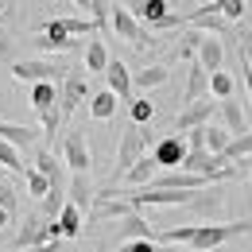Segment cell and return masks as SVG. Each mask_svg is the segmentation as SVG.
Returning a JSON list of instances; mask_svg holds the SVG:
<instances>
[{
    "label": "cell",
    "mask_w": 252,
    "mask_h": 252,
    "mask_svg": "<svg viewBox=\"0 0 252 252\" xmlns=\"http://www.w3.org/2000/svg\"><path fill=\"white\" fill-rule=\"evenodd\" d=\"M97 252H105V245H101V249H97Z\"/></svg>",
    "instance_id": "41"
},
{
    "label": "cell",
    "mask_w": 252,
    "mask_h": 252,
    "mask_svg": "<svg viewBox=\"0 0 252 252\" xmlns=\"http://www.w3.org/2000/svg\"><path fill=\"white\" fill-rule=\"evenodd\" d=\"M148 144H152V132L148 128H136V125H128L125 132H121V144H117V171H113V183L117 179H125V171L136 163L140 156H148ZM109 183V187H113Z\"/></svg>",
    "instance_id": "4"
},
{
    "label": "cell",
    "mask_w": 252,
    "mask_h": 252,
    "mask_svg": "<svg viewBox=\"0 0 252 252\" xmlns=\"http://www.w3.org/2000/svg\"><path fill=\"white\" fill-rule=\"evenodd\" d=\"M94 198H97V190H94V183H90V175H74V179H70V187H66V202L78 206L82 218L94 210Z\"/></svg>",
    "instance_id": "15"
},
{
    "label": "cell",
    "mask_w": 252,
    "mask_h": 252,
    "mask_svg": "<svg viewBox=\"0 0 252 252\" xmlns=\"http://www.w3.org/2000/svg\"><path fill=\"white\" fill-rule=\"evenodd\" d=\"M156 179V159L152 156H140L132 167L125 171V183H128V190H144L148 183Z\"/></svg>",
    "instance_id": "20"
},
{
    "label": "cell",
    "mask_w": 252,
    "mask_h": 252,
    "mask_svg": "<svg viewBox=\"0 0 252 252\" xmlns=\"http://www.w3.org/2000/svg\"><path fill=\"white\" fill-rule=\"evenodd\" d=\"M194 63L202 66L206 74H218L221 63H225V43H221L218 35H202V43H198V55H194Z\"/></svg>",
    "instance_id": "14"
},
{
    "label": "cell",
    "mask_w": 252,
    "mask_h": 252,
    "mask_svg": "<svg viewBox=\"0 0 252 252\" xmlns=\"http://www.w3.org/2000/svg\"><path fill=\"white\" fill-rule=\"evenodd\" d=\"M90 97V82H86V74H78V70H70L63 82H59V117H63V125L78 113V105Z\"/></svg>",
    "instance_id": "6"
},
{
    "label": "cell",
    "mask_w": 252,
    "mask_h": 252,
    "mask_svg": "<svg viewBox=\"0 0 252 252\" xmlns=\"http://www.w3.org/2000/svg\"><path fill=\"white\" fill-rule=\"evenodd\" d=\"M128 117H132V125H136V128H144L152 117H156V105H152L148 97H132V101H128Z\"/></svg>",
    "instance_id": "28"
},
{
    "label": "cell",
    "mask_w": 252,
    "mask_h": 252,
    "mask_svg": "<svg viewBox=\"0 0 252 252\" xmlns=\"http://www.w3.org/2000/svg\"><path fill=\"white\" fill-rule=\"evenodd\" d=\"M249 156H252V132H245V136H233V140H229V148H225L218 159L233 167V163H245Z\"/></svg>",
    "instance_id": "24"
},
{
    "label": "cell",
    "mask_w": 252,
    "mask_h": 252,
    "mask_svg": "<svg viewBox=\"0 0 252 252\" xmlns=\"http://www.w3.org/2000/svg\"><path fill=\"white\" fill-rule=\"evenodd\" d=\"M179 39H183V43H179V51H175V55L194 63V55H198V43H202V32H194V28H190V32H183Z\"/></svg>",
    "instance_id": "33"
},
{
    "label": "cell",
    "mask_w": 252,
    "mask_h": 252,
    "mask_svg": "<svg viewBox=\"0 0 252 252\" xmlns=\"http://www.w3.org/2000/svg\"><path fill=\"white\" fill-rule=\"evenodd\" d=\"M24 179H28V194H32V198H39V202H47V179H43L35 167H28V171H24Z\"/></svg>",
    "instance_id": "34"
},
{
    "label": "cell",
    "mask_w": 252,
    "mask_h": 252,
    "mask_svg": "<svg viewBox=\"0 0 252 252\" xmlns=\"http://www.w3.org/2000/svg\"><path fill=\"white\" fill-rule=\"evenodd\" d=\"M202 97H210V74L202 70L198 63H190L187 70V94H183V105H194V101H202Z\"/></svg>",
    "instance_id": "18"
},
{
    "label": "cell",
    "mask_w": 252,
    "mask_h": 252,
    "mask_svg": "<svg viewBox=\"0 0 252 252\" xmlns=\"http://www.w3.org/2000/svg\"><path fill=\"white\" fill-rule=\"evenodd\" d=\"M59 233H63V241H78V237H82V214H78V206H70V202H66L63 210H59Z\"/></svg>",
    "instance_id": "22"
},
{
    "label": "cell",
    "mask_w": 252,
    "mask_h": 252,
    "mask_svg": "<svg viewBox=\"0 0 252 252\" xmlns=\"http://www.w3.org/2000/svg\"><path fill=\"white\" fill-rule=\"evenodd\" d=\"M59 159L74 175H90V163H94V152H90V140L82 128H63V140H59Z\"/></svg>",
    "instance_id": "3"
},
{
    "label": "cell",
    "mask_w": 252,
    "mask_h": 252,
    "mask_svg": "<svg viewBox=\"0 0 252 252\" xmlns=\"http://www.w3.org/2000/svg\"><path fill=\"white\" fill-rule=\"evenodd\" d=\"M32 109H35V117L55 113L59 109V86L55 82H35L32 86Z\"/></svg>",
    "instance_id": "17"
},
{
    "label": "cell",
    "mask_w": 252,
    "mask_h": 252,
    "mask_svg": "<svg viewBox=\"0 0 252 252\" xmlns=\"http://www.w3.org/2000/svg\"><path fill=\"white\" fill-rule=\"evenodd\" d=\"M117 252H159V249H156V241H121Z\"/></svg>",
    "instance_id": "36"
},
{
    "label": "cell",
    "mask_w": 252,
    "mask_h": 252,
    "mask_svg": "<svg viewBox=\"0 0 252 252\" xmlns=\"http://www.w3.org/2000/svg\"><path fill=\"white\" fill-rule=\"evenodd\" d=\"M221 202H225V194H221L218 187H206V190H194L190 210H194V214H202V218H218Z\"/></svg>",
    "instance_id": "19"
},
{
    "label": "cell",
    "mask_w": 252,
    "mask_h": 252,
    "mask_svg": "<svg viewBox=\"0 0 252 252\" xmlns=\"http://www.w3.org/2000/svg\"><path fill=\"white\" fill-rule=\"evenodd\" d=\"M252 233V218H241V221H202L198 229H194V241H190V252H214L221 249L225 241H233V237H245Z\"/></svg>",
    "instance_id": "1"
},
{
    "label": "cell",
    "mask_w": 252,
    "mask_h": 252,
    "mask_svg": "<svg viewBox=\"0 0 252 252\" xmlns=\"http://www.w3.org/2000/svg\"><path fill=\"white\" fill-rule=\"evenodd\" d=\"M70 4H78L82 12H90V0H70Z\"/></svg>",
    "instance_id": "39"
},
{
    "label": "cell",
    "mask_w": 252,
    "mask_h": 252,
    "mask_svg": "<svg viewBox=\"0 0 252 252\" xmlns=\"http://www.w3.org/2000/svg\"><path fill=\"white\" fill-rule=\"evenodd\" d=\"M233 94H237V78H233L229 70L210 74V97H214V101H229Z\"/></svg>",
    "instance_id": "26"
},
{
    "label": "cell",
    "mask_w": 252,
    "mask_h": 252,
    "mask_svg": "<svg viewBox=\"0 0 252 252\" xmlns=\"http://www.w3.org/2000/svg\"><path fill=\"white\" fill-rule=\"evenodd\" d=\"M113 32L121 35L125 43L140 47V51L156 43V39H152V32H148V28H140V20H136V16L128 12V4H113Z\"/></svg>",
    "instance_id": "7"
},
{
    "label": "cell",
    "mask_w": 252,
    "mask_h": 252,
    "mask_svg": "<svg viewBox=\"0 0 252 252\" xmlns=\"http://www.w3.org/2000/svg\"><path fill=\"white\" fill-rule=\"evenodd\" d=\"M128 12H132V16L140 20V28H148V32H175V28L187 24L179 12H171L167 0H132Z\"/></svg>",
    "instance_id": "2"
},
{
    "label": "cell",
    "mask_w": 252,
    "mask_h": 252,
    "mask_svg": "<svg viewBox=\"0 0 252 252\" xmlns=\"http://www.w3.org/2000/svg\"><path fill=\"white\" fill-rule=\"evenodd\" d=\"M39 128H32V125H4L0 121V140H8L12 148H32V144H39Z\"/></svg>",
    "instance_id": "21"
},
{
    "label": "cell",
    "mask_w": 252,
    "mask_h": 252,
    "mask_svg": "<svg viewBox=\"0 0 252 252\" xmlns=\"http://www.w3.org/2000/svg\"><path fill=\"white\" fill-rule=\"evenodd\" d=\"M8 225H12V214H8V210H0V229H8Z\"/></svg>",
    "instance_id": "38"
},
{
    "label": "cell",
    "mask_w": 252,
    "mask_h": 252,
    "mask_svg": "<svg viewBox=\"0 0 252 252\" xmlns=\"http://www.w3.org/2000/svg\"><path fill=\"white\" fill-rule=\"evenodd\" d=\"M218 117H221V128H225L229 136H245V132H252V128H249V117H245V105H241L237 97L218 101Z\"/></svg>",
    "instance_id": "12"
},
{
    "label": "cell",
    "mask_w": 252,
    "mask_h": 252,
    "mask_svg": "<svg viewBox=\"0 0 252 252\" xmlns=\"http://www.w3.org/2000/svg\"><path fill=\"white\" fill-rule=\"evenodd\" d=\"M241 59H245V66L252 70V43H241Z\"/></svg>",
    "instance_id": "37"
},
{
    "label": "cell",
    "mask_w": 252,
    "mask_h": 252,
    "mask_svg": "<svg viewBox=\"0 0 252 252\" xmlns=\"http://www.w3.org/2000/svg\"><path fill=\"white\" fill-rule=\"evenodd\" d=\"M113 113H117V97L109 94V90H101V94L90 97V117H94V121H113Z\"/></svg>",
    "instance_id": "27"
},
{
    "label": "cell",
    "mask_w": 252,
    "mask_h": 252,
    "mask_svg": "<svg viewBox=\"0 0 252 252\" xmlns=\"http://www.w3.org/2000/svg\"><path fill=\"white\" fill-rule=\"evenodd\" d=\"M105 78H109V94L117 97V101H132V70H128L121 59H109V66H105Z\"/></svg>",
    "instance_id": "13"
},
{
    "label": "cell",
    "mask_w": 252,
    "mask_h": 252,
    "mask_svg": "<svg viewBox=\"0 0 252 252\" xmlns=\"http://www.w3.org/2000/svg\"><path fill=\"white\" fill-rule=\"evenodd\" d=\"M105 66H109V47H105L101 35H94L90 47H86V70L90 74H105Z\"/></svg>",
    "instance_id": "25"
},
{
    "label": "cell",
    "mask_w": 252,
    "mask_h": 252,
    "mask_svg": "<svg viewBox=\"0 0 252 252\" xmlns=\"http://www.w3.org/2000/svg\"><path fill=\"white\" fill-rule=\"evenodd\" d=\"M206 4H214V0H198V8H206Z\"/></svg>",
    "instance_id": "40"
},
{
    "label": "cell",
    "mask_w": 252,
    "mask_h": 252,
    "mask_svg": "<svg viewBox=\"0 0 252 252\" xmlns=\"http://www.w3.org/2000/svg\"><path fill=\"white\" fill-rule=\"evenodd\" d=\"M128 214H136L132 206H128L125 198H117L113 190H105V194H97L94 198V210L86 214L90 221H125Z\"/></svg>",
    "instance_id": "10"
},
{
    "label": "cell",
    "mask_w": 252,
    "mask_h": 252,
    "mask_svg": "<svg viewBox=\"0 0 252 252\" xmlns=\"http://www.w3.org/2000/svg\"><path fill=\"white\" fill-rule=\"evenodd\" d=\"M66 74H70V66L66 63H55V59H24V63H12V78L16 82H63Z\"/></svg>",
    "instance_id": "5"
},
{
    "label": "cell",
    "mask_w": 252,
    "mask_h": 252,
    "mask_svg": "<svg viewBox=\"0 0 252 252\" xmlns=\"http://www.w3.org/2000/svg\"><path fill=\"white\" fill-rule=\"evenodd\" d=\"M0 167H4V171H16V175L28 171V163L20 159V148H12L8 140H0Z\"/></svg>",
    "instance_id": "30"
},
{
    "label": "cell",
    "mask_w": 252,
    "mask_h": 252,
    "mask_svg": "<svg viewBox=\"0 0 252 252\" xmlns=\"http://www.w3.org/2000/svg\"><path fill=\"white\" fill-rule=\"evenodd\" d=\"M121 237H125V241H156V229L140 218V214H128V218L121 221Z\"/></svg>",
    "instance_id": "23"
},
{
    "label": "cell",
    "mask_w": 252,
    "mask_h": 252,
    "mask_svg": "<svg viewBox=\"0 0 252 252\" xmlns=\"http://www.w3.org/2000/svg\"><path fill=\"white\" fill-rule=\"evenodd\" d=\"M59 20H63V28H66V35H70V39L97 32V28H94V20H86V16H59Z\"/></svg>",
    "instance_id": "32"
},
{
    "label": "cell",
    "mask_w": 252,
    "mask_h": 252,
    "mask_svg": "<svg viewBox=\"0 0 252 252\" xmlns=\"http://www.w3.org/2000/svg\"><path fill=\"white\" fill-rule=\"evenodd\" d=\"M249 43H252V39H249Z\"/></svg>",
    "instance_id": "42"
},
{
    "label": "cell",
    "mask_w": 252,
    "mask_h": 252,
    "mask_svg": "<svg viewBox=\"0 0 252 252\" xmlns=\"http://www.w3.org/2000/svg\"><path fill=\"white\" fill-rule=\"evenodd\" d=\"M214 113H218V101H214V97H202V101H194V105H183V113L175 117L171 128H175V136H183L190 128H206Z\"/></svg>",
    "instance_id": "8"
},
{
    "label": "cell",
    "mask_w": 252,
    "mask_h": 252,
    "mask_svg": "<svg viewBox=\"0 0 252 252\" xmlns=\"http://www.w3.org/2000/svg\"><path fill=\"white\" fill-rule=\"evenodd\" d=\"M229 140H233V136L221 125H206V152H210V156H221V152L229 148Z\"/></svg>",
    "instance_id": "29"
},
{
    "label": "cell",
    "mask_w": 252,
    "mask_h": 252,
    "mask_svg": "<svg viewBox=\"0 0 252 252\" xmlns=\"http://www.w3.org/2000/svg\"><path fill=\"white\" fill-rule=\"evenodd\" d=\"M43 225H47V218H43V214H24L20 229H16V252L39 249V245H43Z\"/></svg>",
    "instance_id": "11"
},
{
    "label": "cell",
    "mask_w": 252,
    "mask_h": 252,
    "mask_svg": "<svg viewBox=\"0 0 252 252\" xmlns=\"http://www.w3.org/2000/svg\"><path fill=\"white\" fill-rule=\"evenodd\" d=\"M167 82H171V70H167V66H159V63H152V66H144V70H136V74H132V94L159 90V86H167Z\"/></svg>",
    "instance_id": "16"
},
{
    "label": "cell",
    "mask_w": 252,
    "mask_h": 252,
    "mask_svg": "<svg viewBox=\"0 0 252 252\" xmlns=\"http://www.w3.org/2000/svg\"><path fill=\"white\" fill-rule=\"evenodd\" d=\"M152 159H156V167H163V171H179L183 167V159H187V140L183 136H163V140H156V148H152Z\"/></svg>",
    "instance_id": "9"
},
{
    "label": "cell",
    "mask_w": 252,
    "mask_h": 252,
    "mask_svg": "<svg viewBox=\"0 0 252 252\" xmlns=\"http://www.w3.org/2000/svg\"><path fill=\"white\" fill-rule=\"evenodd\" d=\"M0 210H8V214L16 218V190H12L8 179H0Z\"/></svg>",
    "instance_id": "35"
},
{
    "label": "cell",
    "mask_w": 252,
    "mask_h": 252,
    "mask_svg": "<svg viewBox=\"0 0 252 252\" xmlns=\"http://www.w3.org/2000/svg\"><path fill=\"white\" fill-rule=\"evenodd\" d=\"M214 8H218V16L225 24H237V20H245V0H214Z\"/></svg>",
    "instance_id": "31"
}]
</instances>
